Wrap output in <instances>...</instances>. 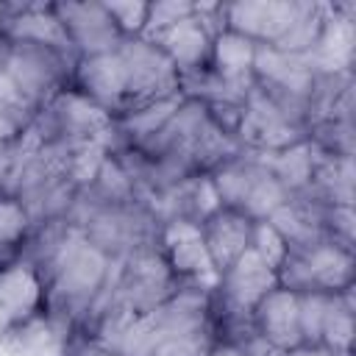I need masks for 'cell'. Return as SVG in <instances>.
Listing matches in <instances>:
<instances>
[{
	"instance_id": "cell-10",
	"label": "cell",
	"mask_w": 356,
	"mask_h": 356,
	"mask_svg": "<svg viewBox=\"0 0 356 356\" xmlns=\"http://www.w3.org/2000/svg\"><path fill=\"white\" fill-rule=\"evenodd\" d=\"M306 139L309 131L289 122L270 103V97L253 83V89L242 103V117L236 125V142L242 145V150H281Z\"/></svg>"
},
{
	"instance_id": "cell-24",
	"label": "cell",
	"mask_w": 356,
	"mask_h": 356,
	"mask_svg": "<svg viewBox=\"0 0 356 356\" xmlns=\"http://www.w3.org/2000/svg\"><path fill=\"white\" fill-rule=\"evenodd\" d=\"M253 58H256V44L234 31H222L211 42V58L209 67L228 83H256L253 78Z\"/></svg>"
},
{
	"instance_id": "cell-32",
	"label": "cell",
	"mask_w": 356,
	"mask_h": 356,
	"mask_svg": "<svg viewBox=\"0 0 356 356\" xmlns=\"http://www.w3.org/2000/svg\"><path fill=\"white\" fill-rule=\"evenodd\" d=\"M250 248L259 253V259L267 264V267H273V270H278L281 267V261L286 259V242L281 239V234L267 222V220H256L253 222V239H250Z\"/></svg>"
},
{
	"instance_id": "cell-15",
	"label": "cell",
	"mask_w": 356,
	"mask_h": 356,
	"mask_svg": "<svg viewBox=\"0 0 356 356\" xmlns=\"http://www.w3.org/2000/svg\"><path fill=\"white\" fill-rule=\"evenodd\" d=\"M8 17L3 25V39L11 44H39L67 56H78L70 36L56 14V3H6Z\"/></svg>"
},
{
	"instance_id": "cell-7",
	"label": "cell",
	"mask_w": 356,
	"mask_h": 356,
	"mask_svg": "<svg viewBox=\"0 0 356 356\" xmlns=\"http://www.w3.org/2000/svg\"><path fill=\"white\" fill-rule=\"evenodd\" d=\"M81 234L86 236V242H92L97 250H103L111 259V256H128L139 248L159 245L161 222L145 203L131 200L120 206H103L81 228Z\"/></svg>"
},
{
	"instance_id": "cell-14",
	"label": "cell",
	"mask_w": 356,
	"mask_h": 356,
	"mask_svg": "<svg viewBox=\"0 0 356 356\" xmlns=\"http://www.w3.org/2000/svg\"><path fill=\"white\" fill-rule=\"evenodd\" d=\"M44 306V286L36 270L19 256L0 264V337L14 334Z\"/></svg>"
},
{
	"instance_id": "cell-4",
	"label": "cell",
	"mask_w": 356,
	"mask_h": 356,
	"mask_svg": "<svg viewBox=\"0 0 356 356\" xmlns=\"http://www.w3.org/2000/svg\"><path fill=\"white\" fill-rule=\"evenodd\" d=\"M356 259L353 248L323 242L306 253H286L281 267L275 270L278 286L295 295L306 292H345L353 286Z\"/></svg>"
},
{
	"instance_id": "cell-9",
	"label": "cell",
	"mask_w": 356,
	"mask_h": 356,
	"mask_svg": "<svg viewBox=\"0 0 356 356\" xmlns=\"http://www.w3.org/2000/svg\"><path fill=\"white\" fill-rule=\"evenodd\" d=\"M278 289V275L267 267L253 248H248L225 273L211 292V314H231V317H253V309Z\"/></svg>"
},
{
	"instance_id": "cell-20",
	"label": "cell",
	"mask_w": 356,
	"mask_h": 356,
	"mask_svg": "<svg viewBox=\"0 0 356 356\" xmlns=\"http://www.w3.org/2000/svg\"><path fill=\"white\" fill-rule=\"evenodd\" d=\"M75 195H78V186L70 181V175L61 170H50L39 175L33 184H28L14 200L25 209L31 228H39L53 220H64Z\"/></svg>"
},
{
	"instance_id": "cell-22",
	"label": "cell",
	"mask_w": 356,
	"mask_h": 356,
	"mask_svg": "<svg viewBox=\"0 0 356 356\" xmlns=\"http://www.w3.org/2000/svg\"><path fill=\"white\" fill-rule=\"evenodd\" d=\"M353 189H356L353 156H334V153H325L317 147L314 172L303 192H309L312 197H317L320 203H328V206H353Z\"/></svg>"
},
{
	"instance_id": "cell-2",
	"label": "cell",
	"mask_w": 356,
	"mask_h": 356,
	"mask_svg": "<svg viewBox=\"0 0 356 356\" xmlns=\"http://www.w3.org/2000/svg\"><path fill=\"white\" fill-rule=\"evenodd\" d=\"M209 175H211V184L217 189L222 209L239 211L250 217L253 222L267 220L278 206L289 200V192L275 181V175L250 150H242L236 159L220 164Z\"/></svg>"
},
{
	"instance_id": "cell-18",
	"label": "cell",
	"mask_w": 356,
	"mask_h": 356,
	"mask_svg": "<svg viewBox=\"0 0 356 356\" xmlns=\"http://www.w3.org/2000/svg\"><path fill=\"white\" fill-rule=\"evenodd\" d=\"M253 328L278 353L300 348L303 337H300V317H298V295L281 286L273 289L253 309Z\"/></svg>"
},
{
	"instance_id": "cell-28",
	"label": "cell",
	"mask_w": 356,
	"mask_h": 356,
	"mask_svg": "<svg viewBox=\"0 0 356 356\" xmlns=\"http://www.w3.org/2000/svg\"><path fill=\"white\" fill-rule=\"evenodd\" d=\"M39 111L25 100L14 81L0 70V145L17 139Z\"/></svg>"
},
{
	"instance_id": "cell-37",
	"label": "cell",
	"mask_w": 356,
	"mask_h": 356,
	"mask_svg": "<svg viewBox=\"0 0 356 356\" xmlns=\"http://www.w3.org/2000/svg\"><path fill=\"white\" fill-rule=\"evenodd\" d=\"M281 356H350V353H342V350H331V348H323V345H300L295 350H286Z\"/></svg>"
},
{
	"instance_id": "cell-5",
	"label": "cell",
	"mask_w": 356,
	"mask_h": 356,
	"mask_svg": "<svg viewBox=\"0 0 356 356\" xmlns=\"http://www.w3.org/2000/svg\"><path fill=\"white\" fill-rule=\"evenodd\" d=\"M122 61V78H125V111L156 103L164 97H172L181 92V75L175 64L145 36H131L120 47ZM120 117V114H117Z\"/></svg>"
},
{
	"instance_id": "cell-31",
	"label": "cell",
	"mask_w": 356,
	"mask_h": 356,
	"mask_svg": "<svg viewBox=\"0 0 356 356\" xmlns=\"http://www.w3.org/2000/svg\"><path fill=\"white\" fill-rule=\"evenodd\" d=\"M192 14H195V3L192 0H159V3H150V11H147V22H145L142 36L145 39H153L161 31L172 28L175 22H181V19L192 17Z\"/></svg>"
},
{
	"instance_id": "cell-29",
	"label": "cell",
	"mask_w": 356,
	"mask_h": 356,
	"mask_svg": "<svg viewBox=\"0 0 356 356\" xmlns=\"http://www.w3.org/2000/svg\"><path fill=\"white\" fill-rule=\"evenodd\" d=\"M31 220L14 197H0V264L17 259L31 234Z\"/></svg>"
},
{
	"instance_id": "cell-1",
	"label": "cell",
	"mask_w": 356,
	"mask_h": 356,
	"mask_svg": "<svg viewBox=\"0 0 356 356\" xmlns=\"http://www.w3.org/2000/svg\"><path fill=\"white\" fill-rule=\"evenodd\" d=\"M108 270V256L75 228L44 278V312L61 323H81Z\"/></svg>"
},
{
	"instance_id": "cell-6",
	"label": "cell",
	"mask_w": 356,
	"mask_h": 356,
	"mask_svg": "<svg viewBox=\"0 0 356 356\" xmlns=\"http://www.w3.org/2000/svg\"><path fill=\"white\" fill-rule=\"evenodd\" d=\"M39 134L42 142H95L103 139L111 125L114 117L97 106L95 100H89L83 92H78L75 86L61 89L31 122Z\"/></svg>"
},
{
	"instance_id": "cell-8",
	"label": "cell",
	"mask_w": 356,
	"mask_h": 356,
	"mask_svg": "<svg viewBox=\"0 0 356 356\" xmlns=\"http://www.w3.org/2000/svg\"><path fill=\"white\" fill-rule=\"evenodd\" d=\"M178 286H181V281L172 275L159 245L139 248V250L122 256L117 295H114L108 309L120 306L125 312L145 314V312L156 309L159 303H164Z\"/></svg>"
},
{
	"instance_id": "cell-34",
	"label": "cell",
	"mask_w": 356,
	"mask_h": 356,
	"mask_svg": "<svg viewBox=\"0 0 356 356\" xmlns=\"http://www.w3.org/2000/svg\"><path fill=\"white\" fill-rule=\"evenodd\" d=\"M325 231L337 245L353 248L356 239V214L353 206H328L325 211Z\"/></svg>"
},
{
	"instance_id": "cell-3",
	"label": "cell",
	"mask_w": 356,
	"mask_h": 356,
	"mask_svg": "<svg viewBox=\"0 0 356 356\" xmlns=\"http://www.w3.org/2000/svg\"><path fill=\"white\" fill-rule=\"evenodd\" d=\"M78 56H67L39 44H11L6 53L3 72L14 81V86L25 95V100L42 111L61 89L72 86V70Z\"/></svg>"
},
{
	"instance_id": "cell-19",
	"label": "cell",
	"mask_w": 356,
	"mask_h": 356,
	"mask_svg": "<svg viewBox=\"0 0 356 356\" xmlns=\"http://www.w3.org/2000/svg\"><path fill=\"white\" fill-rule=\"evenodd\" d=\"M200 234H203V245L209 250V259L220 275L250 248L253 220L239 214V211L220 209L200 225Z\"/></svg>"
},
{
	"instance_id": "cell-25",
	"label": "cell",
	"mask_w": 356,
	"mask_h": 356,
	"mask_svg": "<svg viewBox=\"0 0 356 356\" xmlns=\"http://www.w3.org/2000/svg\"><path fill=\"white\" fill-rule=\"evenodd\" d=\"M184 100H186V97L178 92V95H172V97L136 106V108H131V111L114 117V125H117V131L122 134V139H125L131 147H139L142 142H147V139L178 111V106H181Z\"/></svg>"
},
{
	"instance_id": "cell-39",
	"label": "cell",
	"mask_w": 356,
	"mask_h": 356,
	"mask_svg": "<svg viewBox=\"0 0 356 356\" xmlns=\"http://www.w3.org/2000/svg\"><path fill=\"white\" fill-rule=\"evenodd\" d=\"M6 17H8V6L0 3V33H3V25H6Z\"/></svg>"
},
{
	"instance_id": "cell-13",
	"label": "cell",
	"mask_w": 356,
	"mask_h": 356,
	"mask_svg": "<svg viewBox=\"0 0 356 356\" xmlns=\"http://www.w3.org/2000/svg\"><path fill=\"white\" fill-rule=\"evenodd\" d=\"M303 0H242L225 6V28L253 44H275L298 19Z\"/></svg>"
},
{
	"instance_id": "cell-12",
	"label": "cell",
	"mask_w": 356,
	"mask_h": 356,
	"mask_svg": "<svg viewBox=\"0 0 356 356\" xmlns=\"http://www.w3.org/2000/svg\"><path fill=\"white\" fill-rule=\"evenodd\" d=\"M56 14H58L78 58L111 53L125 42L122 31L117 28V22L111 19V14L106 11L103 3L64 0V3H56Z\"/></svg>"
},
{
	"instance_id": "cell-16",
	"label": "cell",
	"mask_w": 356,
	"mask_h": 356,
	"mask_svg": "<svg viewBox=\"0 0 356 356\" xmlns=\"http://www.w3.org/2000/svg\"><path fill=\"white\" fill-rule=\"evenodd\" d=\"M147 209L156 214V220L161 225L170 222V220H186V222L203 225L214 211L222 209V203L217 197L211 175L209 172H197V175H189L181 184L153 195Z\"/></svg>"
},
{
	"instance_id": "cell-11",
	"label": "cell",
	"mask_w": 356,
	"mask_h": 356,
	"mask_svg": "<svg viewBox=\"0 0 356 356\" xmlns=\"http://www.w3.org/2000/svg\"><path fill=\"white\" fill-rule=\"evenodd\" d=\"M159 250L181 284H192V286H203V289L214 292L220 275H217V270L209 259V250L203 245L200 225L186 222V220L164 222L161 234H159Z\"/></svg>"
},
{
	"instance_id": "cell-27",
	"label": "cell",
	"mask_w": 356,
	"mask_h": 356,
	"mask_svg": "<svg viewBox=\"0 0 356 356\" xmlns=\"http://www.w3.org/2000/svg\"><path fill=\"white\" fill-rule=\"evenodd\" d=\"M325 17H328V3H312V0H303V8L295 19V25L270 47L281 50V53H309L317 39H320V31L325 25Z\"/></svg>"
},
{
	"instance_id": "cell-33",
	"label": "cell",
	"mask_w": 356,
	"mask_h": 356,
	"mask_svg": "<svg viewBox=\"0 0 356 356\" xmlns=\"http://www.w3.org/2000/svg\"><path fill=\"white\" fill-rule=\"evenodd\" d=\"M103 6H106V11L111 14V19L117 22V28L122 31L125 39L142 36L145 22H147L150 3H139V0H111V3H103Z\"/></svg>"
},
{
	"instance_id": "cell-21",
	"label": "cell",
	"mask_w": 356,
	"mask_h": 356,
	"mask_svg": "<svg viewBox=\"0 0 356 356\" xmlns=\"http://www.w3.org/2000/svg\"><path fill=\"white\" fill-rule=\"evenodd\" d=\"M178 70V75L184 72H192V70H200V67H209V58H211V36L203 31V25L197 22V17H186L181 22H175L172 28L161 31L159 36L150 39Z\"/></svg>"
},
{
	"instance_id": "cell-30",
	"label": "cell",
	"mask_w": 356,
	"mask_h": 356,
	"mask_svg": "<svg viewBox=\"0 0 356 356\" xmlns=\"http://www.w3.org/2000/svg\"><path fill=\"white\" fill-rule=\"evenodd\" d=\"M89 189L106 203V206H120V203H131L136 200V192H134V184L128 178V172L122 170V164L114 159V156H106L95 181L89 184Z\"/></svg>"
},
{
	"instance_id": "cell-17",
	"label": "cell",
	"mask_w": 356,
	"mask_h": 356,
	"mask_svg": "<svg viewBox=\"0 0 356 356\" xmlns=\"http://www.w3.org/2000/svg\"><path fill=\"white\" fill-rule=\"evenodd\" d=\"M356 50V3H328L317 44L306 53L314 72H350Z\"/></svg>"
},
{
	"instance_id": "cell-35",
	"label": "cell",
	"mask_w": 356,
	"mask_h": 356,
	"mask_svg": "<svg viewBox=\"0 0 356 356\" xmlns=\"http://www.w3.org/2000/svg\"><path fill=\"white\" fill-rule=\"evenodd\" d=\"M214 342H217L214 331H206V334L186 337V339H170V342L159 345L150 356H203Z\"/></svg>"
},
{
	"instance_id": "cell-26",
	"label": "cell",
	"mask_w": 356,
	"mask_h": 356,
	"mask_svg": "<svg viewBox=\"0 0 356 356\" xmlns=\"http://www.w3.org/2000/svg\"><path fill=\"white\" fill-rule=\"evenodd\" d=\"M356 314V303H353V286H348L345 292H334L328 312H325V323H323V334H320V345L331 348V350H342L350 353L353 350V323Z\"/></svg>"
},
{
	"instance_id": "cell-38",
	"label": "cell",
	"mask_w": 356,
	"mask_h": 356,
	"mask_svg": "<svg viewBox=\"0 0 356 356\" xmlns=\"http://www.w3.org/2000/svg\"><path fill=\"white\" fill-rule=\"evenodd\" d=\"M203 356H242V350L234 348V345H228V342H214Z\"/></svg>"
},
{
	"instance_id": "cell-23",
	"label": "cell",
	"mask_w": 356,
	"mask_h": 356,
	"mask_svg": "<svg viewBox=\"0 0 356 356\" xmlns=\"http://www.w3.org/2000/svg\"><path fill=\"white\" fill-rule=\"evenodd\" d=\"M250 153L275 175V181L289 195L309 186L312 172H314V153H317V147L309 139L281 147V150H250Z\"/></svg>"
},
{
	"instance_id": "cell-36",
	"label": "cell",
	"mask_w": 356,
	"mask_h": 356,
	"mask_svg": "<svg viewBox=\"0 0 356 356\" xmlns=\"http://www.w3.org/2000/svg\"><path fill=\"white\" fill-rule=\"evenodd\" d=\"M67 356H117L114 350L103 348L100 342H95L92 337H83V334H75L67 345Z\"/></svg>"
}]
</instances>
